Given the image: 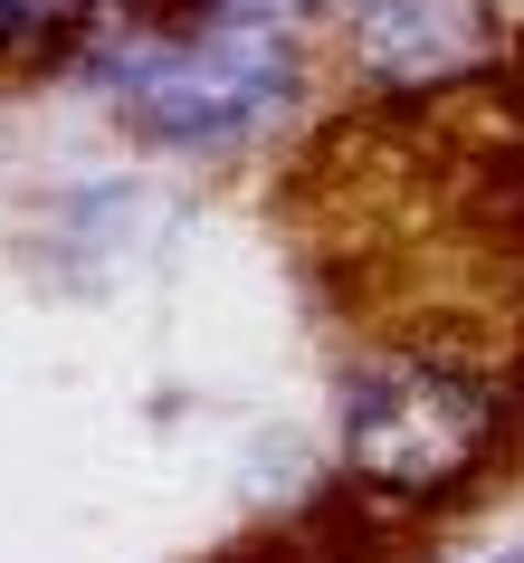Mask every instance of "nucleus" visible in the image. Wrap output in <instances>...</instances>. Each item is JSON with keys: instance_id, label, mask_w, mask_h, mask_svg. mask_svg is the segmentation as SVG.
Returning <instances> with one entry per match:
<instances>
[{"instance_id": "39448f33", "label": "nucleus", "mask_w": 524, "mask_h": 563, "mask_svg": "<svg viewBox=\"0 0 524 563\" xmlns=\"http://www.w3.org/2000/svg\"><path fill=\"white\" fill-rule=\"evenodd\" d=\"M495 563H524V554H495Z\"/></svg>"}, {"instance_id": "f03ea898", "label": "nucleus", "mask_w": 524, "mask_h": 563, "mask_svg": "<svg viewBox=\"0 0 524 563\" xmlns=\"http://www.w3.org/2000/svg\"><path fill=\"white\" fill-rule=\"evenodd\" d=\"M505 430H515L505 383H487L477 363H448V354H372L344 373V401H334L344 477L381 506H438L477 487L495 468Z\"/></svg>"}, {"instance_id": "20e7f679", "label": "nucleus", "mask_w": 524, "mask_h": 563, "mask_svg": "<svg viewBox=\"0 0 524 563\" xmlns=\"http://www.w3.org/2000/svg\"><path fill=\"white\" fill-rule=\"evenodd\" d=\"M87 0H0V48H30V38H48V30H67Z\"/></svg>"}, {"instance_id": "7ed1b4c3", "label": "nucleus", "mask_w": 524, "mask_h": 563, "mask_svg": "<svg viewBox=\"0 0 524 563\" xmlns=\"http://www.w3.org/2000/svg\"><path fill=\"white\" fill-rule=\"evenodd\" d=\"M495 0H344L334 48L372 96H448L495 67Z\"/></svg>"}, {"instance_id": "f257e3e1", "label": "nucleus", "mask_w": 524, "mask_h": 563, "mask_svg": "<svg viewBox=\"0 0 524 563\" xmlns=\"http://www.w3.org/2000/svg\"><path fill=\"white\" fill-rule=\"evenodd\" d=\"M87 77L124 134L163 153H238L305 77L296 0H191L181 20H134L87 58Z\"/></svg>"}]
</instances>
